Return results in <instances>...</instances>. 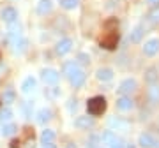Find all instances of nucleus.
<instances>
[{"mask_svg":"<svg viewBox=\"0 0 159 148\" xmlns=\"http://www.w3.org/2000/svg\"><path fill=\"white\" fill-rule=\"evenodd\" d=\"M4 101H6V102H12V101H14V92H6V94H4Z\"/></svg>","mask_w":159,"mask_h":148,"instance_id":"obj_28","label":"nucleus"},{"mask_svg":"<svg viewBox=\"0 0 159 148\" xmlns=\"http://www.w3.org/2000/svg\"><path fill=\"white\" fill-rule=\"evenodd\" d=\"M11 44H12V50L16 53H21L27 48V41L23 39L21 35H11Z\"/></svg>","mask_w":159,"mask_h":148,"instance_id":"obj_5","label":"nucleus"},{"mask_svg":"<svg viewBox=\"0 0 159 148\" xmlns=\"http://www.w3.org/2000/svg\"><path fill=\"white\" fill-rule=\"evenodd\" d=\"M148 99L152 104H157L159 102V86L157 85H152L148 88Z\"/></svg>","mask_w":159,"mask_h":148,"instance_id":"obj_18","label":"nucleus"},{"mask_svg":"<svg viewBox=\"0 0 159 148\" xmlns=\"http://www.w3.org/2000/svg\"><path fill=\"white\" fill-rule=\"evenodd\" d=\"M51 9H53V4H51V0H41L39 6H37V12H39V14H48Z\"/></svg>","mask_w":159,"mask_h":148,"instance_id":"obj_16","label":"nucleus"},{"mask_svg":"<svg viewBox=\"0 0 159 148\" xmlns=\"http://www.w3.org/2000/svg\"><path fill=\"white\" fill-rule=\"evenodd\" d=\"M96 78L99 81H110L113 78V71H111V69H99L96 72Z\"/></svg>","mask_w":159,"mask_h":148,"instance_id":"obj_13","label":"nucleus"},{"mask_svg":"<svg viewBox=\"0 0 159 148\" xmlns=\"http://www.w3.org/2000/svg\"><path fill=\"white\" fill-rule=\"evenodd\" d=\"M142 37H143V28L142 27H136V28L133 30V32H131V42H140V41H142Z\"/></svg>","mask_w":159,"mask_h":148,"instance_id":"obj_20","label":"nucleus"},{"mask_svg":"<svg viewBox=\"0 0 159 148\" xmlns=\"http://www.w3.org/2000/svg\"><path fill=\"white\" fill-rule=\"evenodd\" d=\"M157 51H159V41L157 39H150L148 42H145V46H143V53H145L147 57H154Z\"/></svg>","mask_w":159,"mask_h":148,"instance_id":"obj_6","label":"nucleus"},{"mask_svg":"<svg viewBox=\"0 0 159 148\" xmlns=\"http://www.w3.org/2000/svg\"><path fill=\"white\" fill-rule=\"evenodd\" d=\"M74 69H78V67H76V62H66V63H64V72L67 74V76L73 72Z\"/></svg>","mask_w":159,"mask_h":148,"instance_id":"obj_26","label":"nucleus"},{"mask_svg":"<svg viewBox=\"0 0 159 148\" xmlns=\"http://www.w3.org/2000/svg\"><path fill=\"white\" fill-rule=\"evenodd\" d=\"M69 80H71V85L74 88H78V86H81L85 83V72L81 69H74L73 72L69 74Z\"/></svg>","mask_w":159,"mask_h":148,"instance_id":"obj_4","label":"nucleus"},{"mask_svg":"<svg viewBox=\"0 0 159 148\" xmlns=\"http://www.w3.org/2000/svg\"><path fill=\"white\" fill-rule=\"evenodd\" d=\"M147 20L150 25H159V6H154L147 14Z\"/></svg>","mask_w":159,"mask_h":148,"instance_id":"obj_14","label":"nucleus"},{"mask_svg":"<svg viewBox=\"0 0 159 148\" xmlns=\"http://www.w3.org/2000/svg\"><path fill=\"white\" fill-rule=\"evenodd\" d=\"M11 118H12V111L9 108H4L2 111H0V122H11Z\"/></svg>","mask_w":159,"mask_h":148,"instance_id":"obj_23","label":"nucleus"},{"mask_svg":"<svg viewBox=\"0 0 159 148\" xmlns=\"http://www.w3.org/2000/svg\"><path fill=\"white\" fill-rule=\"evenodd\" d=\"M87 109H89V113L97 116V115H102L104 113V109H106V101H104V97H92L90 101L87 102Z\"/></svg>","mask_w":159,"mask_h":148,"instance_id":"obj_2","label":"nucleus"},{"mask_svg":"<svg viewBox=\"0 0 159 148\" xmlns=\"http://www.w3.org/2000/svg\"><path fill=\"white\" fill-rule=\"evenodd\" d=\"M78 4H80L78 0H60V6H62L64 9H74Z\"/></svg>","mask_w":159,"mask_h":148,"instance_id":"obj_25","label":"nucleus"},{"mask_svg":"<svg viewBox=\"0 0 159 148\" xmlns=\"http://www.w3.org/2000/svg\"><path fill=\"white\" fill-rule=\"evenodd\" d=\"M89 62H90L89 55H85V53H80V55H78V63H81V65H87Z\"/></svg>","mask_w":159,"mask_h":148,"instance_id":"obj_27","label":"nucleus"},{"mask_svg":"<svg viewBox=\"0 0 159 148\" xmlns=\"http://www.w3.org/2000/svg\"><path fill=\"white\" fill-rule=\"evenodd\" d=\"M35 88V80L34 78H27V80L23 81V85H21V90L25 92V94H30V92Z\"/></svg>","mask_w":159,"mask_h":148,"instance_id":"obj_19","label":"nucleus"},{"mask_svg":"<svg viewBox=\"0 0 159 148\" xmlns=\"http://www.w3.org/2000/svg\"><path fill=\"white\" fill-rule=\"evenodd\" d=\"M37 120H39L41 124H46V122H50L51 120V111L50 109H41L39 111V115H37Z\"/></svg>","mask_w":159,"mask_h":148,"instance_id":"obj_22","label":"nucleus"},{"mask_svg":"<svg viewBox=\"0 0 159 148\" xmlns=\"http://www.w3.org/2000/svg\"><path fill=\"white\" fill-rule=\"evenodd\" d=\"M11 148H20V143H18V141H12V143H11Z\"/></svg>","mask_w":159,"mask_h":148,"instance_id":"obj_30","label":"nucleus"},{"mask_svg":"<svg viewBox=\"0 0 159 148\" xmlns=\"http://www.w3.org/2000/svg\"><path fill=\"white\" fill-rule=\"evenodd\" d=\"M104 27H106V34L101 39V46H104L106 50H113L117 46V41H119V32H117L119 21L117 20H108Z\"/></svg>","mask_w":159,"mask_h":148,"instance_id":"obj_1","label":"nucleus"},{"mask_svg":"<svg viewBox=\"0 0 159 148\" xmlns=\"http://www.w3.org/2000/svg\"><path fill=\"white\" fill-rule=\"evenodd\" d=\"M67 148H76V146H74L73 143H69V145H67Z\"/></svg>","mask_w":159,"mask_h":148,"instance_id":"obj_32","label":"nucleus"},{"mask_svg":"<svg viewBox=\"0 0 159 148\" xmlns=\"http://www.w3.org/2000/svg\"><path fill=\"white\" fill-rule=\"evenodd\" d=\"M117 108L122 109V111H127V109L133 108V101H131L129 97H120L119 101H117Z\"/></svg>","mask_w":159,"mask_h":148,"instance_id":"obj_17","label":"nucleus"},{"mask_svg":"<svg viewBox=\"0 0 159 148\" xmlns=\"http://www.w3.org/2000/svg\"><path fill=\"white\" fill-rule=\"evenodd\" d=\"M102 141L106 143V145H110V148H125L124 141H122L119 136H115L111 131H106L102 134Z\"/></svg>","mask_w":159,"mask_h":148,"instance_id":"obj_3","label":"nucleus"},{"mask_svg":"<svg viewBox=\"0 0 159 148\" xmlns=\"http://www.w3.org/2000/svg\"><path fill=\"white\" fill-rule=\"evenodd\" d=\"M71 48H73V41H71V39H62V41L57 44L55 51H57L58 55H66V53L71 51Z\"/></svg>","mask_w":159,"mask_h":148,"instance_id":"obj_10","label":"nucleus"},{"mask_svg":"<svg viewBox=\"0 0 159 148\" xmlns=\"http://www.w3.org/2000/svg\"><path fill=\"white\" fill-rule=\"evenodd\" d=\"M134 90H136V81L134 80H124L120 83V88H119L120 94L127 95V94H133Z\"/></svg>","mask_w":159,"mask_h":148,"instance_id":"obj_7","label":"nucleus"},{"mask_svg":"<svg viewBox=\"0 0 159 148\" xmlns=\"http://www.w3.org/2000/svg\"><path fill=\"white\" fill-rule=\"evenodd\" d=\"M16 131H18V129H16V125H14V124H6V125H4V129H2V134H4V136H12Z\"/></svg>","mask_w":159,"mask_h":148,"instance_id":"obj_24","label":"nucleus"},{"mask_svg":"<svg viewBox=\"0 0 159 148\" xmlns=\"http://www.w3.org/2000/svg\"><path fill=\"white\" fill-rule=\"evenodd\" d=\"M74 125L78 129H90V127H94V120L90 116H78L76 122H74Z\"/></svg>","mask_w":159,"mask_h":148,"instance_id":"obj_12","label":"nucleus"},{"mask_svg":"<svg viewBox=\"0 0 159 148\" xmlns=\"http://www.w3.org/2000/svg\"><path fill=\"white\" fill-rule=\"evenodd\" d=\"M16 18H18V12H16V9H12V7H6L4 11H2V20L6 23H14L16 21Z\"/></svg>","mask_w":159,"mask_h":148,"instance_id":"obj_11","label":"nucleus"},{"mask_svg":"<svg viewBox=\"0 0 159 148\" xmlns=\"http://www.w3.org/2000/svg\"><path fill=\"white\" fill-rule=\"evenodd\" d=\"M43 148H57V146H55L53 143H44V146H43Z\"/></svg>","mask_w":159,"mask_h":148,"instance_id":"obj_29","label":"nucleus"},{"mask_svg":"<svg viewBox=\"0 0 159 148\" xmlns=\"http://www.w3.org/2000/svg\"><path fill=\"white\" fill-rule=\"evenodd\" d=\"M53 139H55V132L53 131H50V129L43 131V134H41V141H43V145H44V143H53Z\"/></svg>","mask_w":159,"mask_h":148,"instance_id":"obj_21","label":"nucleus"},{"mask_svg":"<svg viewBox=\"0 0 159 148\" xmlns=\"http://www.w3.org/2000/svg\"><path fill=\"white\" fill-rule=\"evenodd\" d=\"M157 78H159L157 69H156V67L147 69V72H145V81H147V83H150V85H156V81H157Z\"/></svg>","mask_w":159,"mask_h":148,"instance_id":"obj_15","label":"nucleus"},{"mask_svg":"<svg viewBox=\"0 0 159 148\" xmlns=\"http://www.w3.org/2000/svg\"><path fill=\"white\" fill-rule=\"evenodd\" d=\"M140 145L143 148H159V143L154 139L150 134H142L140 136Z\"/></svg>","mask_w":159,"mask_h":148,"instance_id":"obj_9","label":"nucleus"},{"mask_svg":"<svg viewBox=\"0 0 159 148\" xmlns=\"http://www.w3.org/2000/svg\"><path fill=\"white\" fill-rule=\"evenodd\" d=\"M43 80H44V83H48V85H55L58 81V72L53 71V69H44V71H43Z\"/></svg>","mask_w":159,"mask_h":148,"instance_id":"obj_8","label":"nucleus"},{"mask_svg":"<svg viewBox=\"0 0 159 148\" xmlns=\"http://www.w3.org/2000/svg\"><path fill=\"white\" fill-rule=\"evenodd\" d=\"M150 4H156V6H159V0H148Z\"/></svg>","mask_w":159,"mask_h":148,"instance_id":"obj_31","label":"nucleus"}]
</instances>
